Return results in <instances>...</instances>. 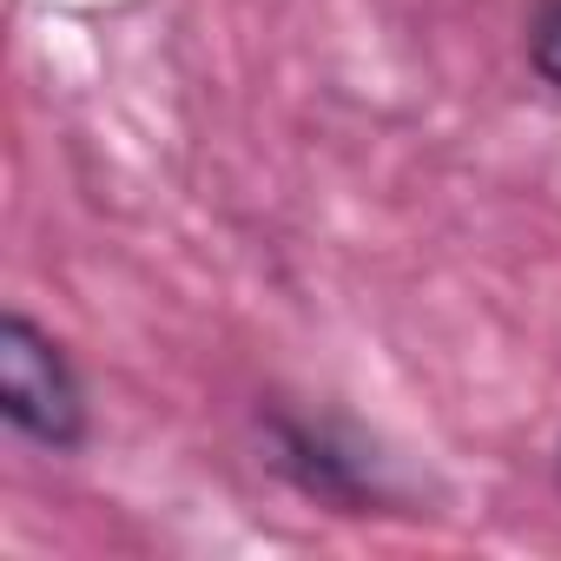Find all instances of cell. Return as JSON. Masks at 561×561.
<instances>
[{
  "label": "cell",
  "instance_id": "obj_3",
  "mask_svg": "<svg viewBox=\"0 0 561 561\" xmlns=\"http://www.w3.org/2000/svg\"><path fill=\"white\" fill-rule=\"evenodd\" d=\"M522 60L561 100V0H535V8H528V21H522Z\"/></svg>",
  "mask_w": 561,
  "mask_h": 561
},
{
  "label": "cell",
  "instance_id": "obj_4",
  "mask_svg": "<svg viewBox=\"0 0 561 561\" xmlns=\"http://www.w3.org/2000/svg\"><path fill=\"white\" fill-rule=\"evenodd\" d=\"M548 476H554V495H561V436H554V462H548Z\"/></svg>",
  "mask_w": 561,
  "mask_h": 561
},
{
  "label": "cell",
  "instance_id": "obj_2",
  "mask_svg": "<svg viewBox=\"0 0 561 561\" xmlns=\"http://www.w3.org/2000/svg\"><path fill=\"white\" fill-rule=\"evenodd\" d=\"M0 423L41 456H80L93 443V397L73 351L21 305L0 311Z\"/></svg>",
  "mask_w": 561,
  "mask_h": 561
},
{
  "label": "cell",
  "instance_id": "obj_1",
  "mask_svg": "<svg viewBox=\"0 0 561 561\" xmlns=\"http://www.w3.org/2000/svg\"><path fill=\"white\" fill-rule=\"evenodd\" d=\"M257 462L298 502L344 522H423L436 515V489L344 403L264 390L251 403Z\"/></svg>",
  "mask_w": 561,
  "mask_h": 561
}]
</instances>
